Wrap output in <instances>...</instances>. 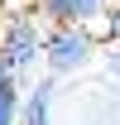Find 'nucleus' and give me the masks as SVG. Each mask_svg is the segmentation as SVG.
I'll return each mask as SVG.
<instances>
[{"instance_id":"obj_2","label":"nucleus","mask_w":120,"mask_h":125,"mask_svg":"<svg viewBox=\"0 0 120 125\" xmlns=\"http://www.w3.org/2000/svg\"><path fill=\"white\" fill-rule=\"evenodd\" d=\"M96 53V34L91 29H43V62L53 77H67L77 67H87Z\"/></svg>"},{"instance_id":"obj_4","label":"nucleus","mask_w":120,"mask_h":125,"mask_svg":"<svg viewBox=\"0 0 120 125\" xmlns=\"http://www.w3.org/2000/svg\"><path fill=\"white\" fill-rule=\"evenodd\" d=\"M53 87H58L53 77L34 82L29 101H19V125H53Z\"/></svg>"},{"instance_id":"obj_8","label":"nucleus","mask_w":120,"mask_h":125,"mask_svg":"<svg viewBox=\"0 0 120 125\" xmlns=\"http://www.w3.org/2000/svg\"><path fill=\"white\" fill-rule=\"evenodd\" d=\"M106 67H110V77L120 82V48H110V58H106Z\"/></svg>"},{"instance_id":"obj_9","label":"nucleus","mask_w":120,"mask_h":125,"mask_svg":"<svg viewBox=\"0 0 120 125\" xmlns=\"http://www.w3.org/2000/svg\"><path fill=\"white\" fill-rule=\"evenodd\" d=\"M0 82H10V72H5V62H0Z\"/></svg>"},{"instance_id":"obj_5","label":"nucleus","mask_w":120,"mask_h":125,"mask_svg":"<svg viewBox=\"0 0 120 125\" xmlns=\"http://www.w3.org/2000/svg\"><path fill=\"white\" fill-rule=\"evenodd\" d=\"M0 125H19V82H0Z\"/></svg>"},{"instance_id":"obj_7","label":"nucleus","mask_w":120,"mask_h":125,"mask_svg":"<svg viewBox=\"0 0 120 125\" xmlns=\"http://www.w3.org/2000/svg\"><path fill=\"white\" fill-rule=\"evenodd\" d=\"M101 29L110 34V39H120V0H115V5H110V10L101 15Z\"/></svg>"},{"instance_id":"obj_6","label":"nucleus","mask_w":120,"mask_h":125,"mask_svg":"<svg viewBox=\"0 0 120 125\" xmlns=\"http://www.w3.org/2000/svg\"><path fill=\"white\" fill-rule=\"evenodd\" d=\"M5 19H19V15H34V0H0Z\"/></svg>"},{"instance_id":"obj_1","label":"nucleus","mask_w":120,"mask_h":125,"mask_svg":"<svg viewBox=\"0 0 120 125\" xmlns=\"http://www.w3.org/2000/svg\"><path fill=\"white\" fill-rule=\"evenodd\" d=\"M0 62H5L10 82H19L24 72H34L43 62V24L34 15H19V19L0 24Z\"/></svg>"},{"instance_id":"obj_3","label":"nucleus","mask_w":120,"mask_h":125,"mask_svg":"<svg viewBox=\"0 0 120 125\" xmlns=\"http://www.w3.org/2000/svg\"><path fill=\"white\" fill-rule=\"evenodd\" d=\"M115 0H34V19L43 29H87Z\"/></svg>"}]
</instances>
